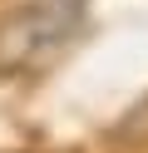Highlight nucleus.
Returning a JSON list of instances; mask_svg holds the SVG:
<instances>
[{
  "instance_id": "nucleus-1",
  "label": "nucleus",
  "mask_w": 148,
  "mask_h": 153,
  "mask_svg": "<svg viewBox=\"0 0 148 153\" xmlns=\"http://www.w3.org/2000/svg\"><path fill=\"white\" fill-rule=\"evenodd\" d=\"M89 30V0H25L0 15V74H39Z\"/></svg>"
}]
</instances>
